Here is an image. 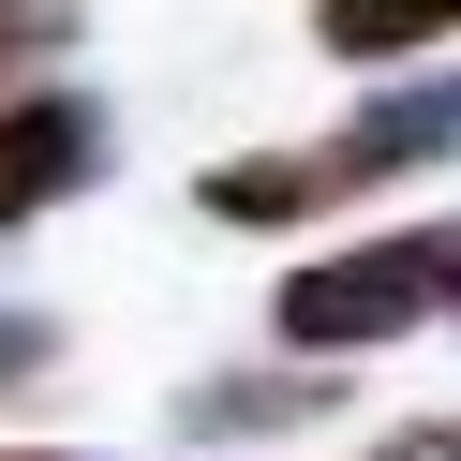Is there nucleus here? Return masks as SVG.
I'll return each mask as SVG.
<instances>
[{"instance_id":"1","label":"nucleus","mask_w":461,"mask_h":461,"mask_svg":"<svg viewBox=\"0 0 461 461\" xmlns=\"http://www.w3.org/2000/svg\"><path fill=\"white\" fill-rule=\"evenodd\" d=\"M417 164H461V75H402L387 104H357V120L312 134V149L209 164V223H312V209H342V194L417 179Z\"/></svg>"},{"instance_id":"2","label":"nucleus","mask_w":461,"mask_h":461,"mask_svg":"<svg viewBox=\"0 0 461 461\" xmlns=\"http://www.w3.org/2000/svg\"><path fill=\"white\" fill-rule=\"evenodd\" d=\"M431 312H461V209H447V223H402V239H342V253H312V268H283L268 328L298 342V357H357V342H402V328H431Z\"/></svg>"},{"instance_id":"3","label":"nucleus","mask_w":461,"mask_h":461,"mask_svg":"<svg viewBox=\"0 0 461 461\" xmlns=\"http://www.w3.org/2000/svg\"><path fill=\"white\" fill-rule=\"evenodd\" d=\"M104 179V104L90 90H31V104H0V239L15 223H45L60 194Z\"/></svg>"},{"instance_id":"4","label":"nucleus","mask_w":461,"mask_h":461,"mask_svg":"<svg viewBox=\"0 0 461 461\" xmlns=\"http://www.w3.org/2000/svg\"><path fill=\"white\" fill-rule=\"evenodd\" d=\"M342 402V357H283V372H209V387H179V431L194 447H239V431H298Z\"/></svg>"},{"instance_id":"5","label":"nucleus","mask_w":461,"mask_h":461,"mask_svg":"<svg viewBox=\"0 0 461 461\" xmlns=\"http://www.w3.org/2000/svg\"><path fill=\"white\" fill-rule=\"evenodd\" d=\"M461 31V0H312V45L328 60H417Z\"/></svg>"},{"instance_id":"6","label":"nucleus","mask_w":461,"mask_h":461,"mask_svg":"<svg viewBox=\"0 0 461 461\" xmlns=\"http://www.w3.org/2000/svg\"><path fill=\"white\" fill-rule=\"evenodd\" d=\"M75 31V0H0V104H31V60Z\"/></svg>"},{"instance_id":"7","label":"nucleus","mask_w":461,"mask_h":461,"mask_svg":"<svg viewBox=\"0 0 461 461\" xmlns=\"http://www.w3.org/2000/svg\"><path fill=\"white\" fill-rule=\"evenodd\" d=\"M45 372H60V328H45V312H0V402L45 387Z\"/></svg>"},{"instance_id":"8","label":"nucleus","mask_w":461,"mask_h":461,"mask_svg":"<svg viewBox=\"0 0 461 461\" xmlns=\"http://www.w3.org/2000/svg\"><path fill=\"white\" fill-rule=\"evenodd\" d=\"M0 461H90V447H0Z\"/></svg>"},{"instance_id":"9","label":"nucleus","mask_w":461,"mask_h":461,"mask_svg":"<svg viewBox=\"0 0 461 461\" xmlns=\"http://www.w3.org/2000/svg\"><path fill=\"white\" fill-rule=\"evenodd\" d=\"M447 461H461V447H447Z\"/></svg>"}]
</instances>
